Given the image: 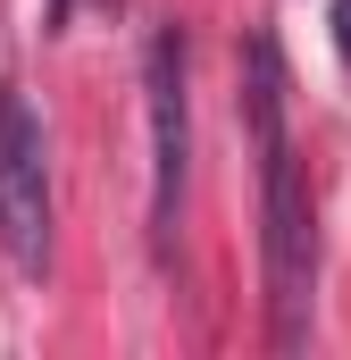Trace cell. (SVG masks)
I'll return each instance as SVG.
<instances>
[{"mask_svg": "<svg viewBox=\"0 0 351 360\" xmlns=\"http://www.w3.org/2000/svg\"><path fill=\"white\" fill-rule=\"evenodd\" d=\"M243 117L260 134V218H267V310H276V344L293 352L310 335V285H318V226H310V184L284 134V59L276 42H243Z\"/></svg>", "mask_w": 351, "mask_h": 360, "instance_id": "6da1fadb", "label": "cell"}, {"mask_svg": "<svg viewBox=\"0 0 351 360\" xmlns=\"http://www.w3.org/2000/svg\"><path fill=\"white\" fill-rule=\"evenodd\" d=\"M0 252L8 269H51V160H42V117L25 92L0 84Z\"/></svg>", "mask_w": 351, "mask_h": 360, "instance_id": "7a4b0ae2", "label": "cell"}, {"mask_svg": "<svg viewBox=\"0 0 351 360\" xmlns=\"http://www.w3.org/2000/svg\"><path fill=\"white\" fill-rule=\"evenodd\" d=\"M143 101H151V235H176L184 160H192V117H184V34L159 25L143 51Z\"/></svg>", "mask_w": 351, "mask_h": 360, "instance_id": "3957f363", "label": "cell"}, {"mask_svg": "<svg viewBox=\"0 0 351 360\" xmlns=\"http://www.w3.org/2000/svg\"><path fill=\"white\" fill-rule=\"evenodd\" d=\"M335 51L351 59V0H335Z\"/></svg>", "mask_w": 351, "mask_h": 360, "instance_id": "277c9868", "label": "cell"}]
</instances>
